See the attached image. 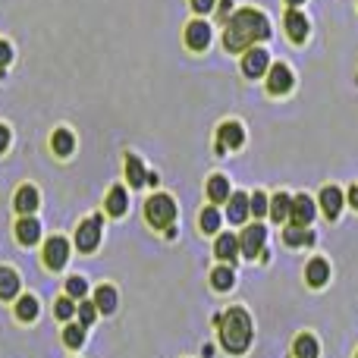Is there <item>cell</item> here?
I'll return each mask as SVG.
<instances>
[{"mask_svg":"<svg viewBox=\"0 0 358 358\" xmlns=\"http://www.w3.org/2000/svg\"><path fill=\"white\" fill-rule=\"evenodd\" d=\"M264 242H267L264 223H248L239 236V255H245V258H258V255L264 252Z\"/></svg>","mask_w":358,"mask_h":358,"instance_id":"277c9868","label":"cell"},{"mask_svg":"<svg viewBox=\"0 0 358 358\" xmlns=\"http://www.w3.org/2000/svg\"><path fill=\"white\" fill-rule=\"evenodd\" d=\"M214 3H217V0H192V10H195L198 16H204V13L214 10Z\"/></svg>","mask_w":358,"mask_h":358,"instance_id":"d590c367","label":"cell"},{"mask_svg":"<svg viewBox=\"0 0 358 358\" xmlns=\"http://www.w3.org/2000/svg\"><path fill=\"white\" fill-rule=\"evenodd\" d=\"M305 280H308V286L321 289V286L330 280V264H327L324 258H311L308 267H305Z\"/></svg>","mask_w":358,"mask_h":358,"instance_id":"9a60e30c","label":"cell"},{"mask_svg":"<svg viewBox=\"0 0 358 358\" xmlns=\"http://www.w3.org/2000/svg\"><path fill=\"white\" fill-rule=\"evenodd\" d=\"M19 296V273L10 267H0V299Z\"/></svg>","mask_w":358,"mask_h":358,"instance_id":"603a6c76","label":"cell"},{"mask_svg":"<svg viewBox=\"0 0 358 358\" xmlns=\"http://www.w3.org/2000/svg\"><path fill=\"white\" fill-rule=\"evenodd\" d=\"M355 358H358V355H355Z\"/></svg>","mask_w":358,"mask_h":358,"instance_id":"b9f144b4","label":"cell"},{"mask_svg":"<svg viewBox=\"0 0 358 358\" xmlns=\"http://www.w3.org/2000/svg\"><path fill=\"white\" fill-rule=\"evenodd\" d=\"M229 182H227V176H210L208 179V198L214 204H220V201H229Z\"/></svg>","mask_w":358,"mask_h":358,"instance_id":"44dd1931","label":"cell"},{"mask_svg":"<svg viewBox=\"0 0 358 358\" xmlns=\"http://www.w3.org/2000/svg\"><path fill=\"white\" fill-rule=\"evenodd\" d=\"M94 305H98V311H104V315H113V311H117V289H113V286H101V289L94 292Z\"/></svg>","mask_w":358,"mask_h":358,"instance_id":"d4e9b609","label":"cell"},{"mask_svg":"<svg viewBox=\"0 0 358 358\" xmlns=\"http://www.w3.org/2000/svg\"><path fill=\"white\" fill-rule=\"evenodd\" d=\"M50 148H54V155L69 157V155H73V148H76L73 132H69V129H57V132H54V138H50Z\"/></svg>","mask_w":358,"mask_h":358,"instance_id":"ffe728a7","label":"cell"},{"mask_svg":"<svg viewBox=\"0 0 358 358\" xmlns=\"http://www.w3.org/2000/svg\"><path fill=\"white\" fill-rule=\"evenodd\" d=\"M76 315H79V324H82V327H92V324H94V315H98V305H94V302H85V299H82V305L76 308Z\"/></svg>","mask_w":358,"mask_h":358,"instance_id":"1f68e13d","label":"cell"},{"mask_svg":"<svg viewBox=\"0 0 358 358\" xmlns=\"http://www.w3.org/2000/svg\"><path fill=\"white\" fill-rule=\"evenodd\" d=\"M101 242V217H88L85 223H82L79 229H76V245H79V252H94Z\"/></svg>","mask_w":358,"mask_h":358,"instance_id":"5b68a950","label":"cell"},{"mask_svg":"<svg viewBox=\"0 0 358 358\" xmlns=\"http://www.w3.org/2000/svg\"><path fill=\"white\" fill-rule=\"evenodd\" d=\"M296 358H317L321 355V346H317V340L311 334H302V336H296Z\"/></svg>","mask_w":358,"mask_h":358,"instance_id":"4316f807","label":"cell"},{"mask_svg":"<svg viewBox=\"0 0 358 358\" xmlns=\"http://www.w3.org/2000/svg\"><path fill=\"white\" fill-rule=\"evenodd\" d=\"M201 229L204 233H217V229H220V210H217L214 204L201 210Z\"/></svg>","mask_w":358,"mask_h":358,"instance_id":"4dcf8cb0","label":"cell"},{"mask_svg":"<svg viewBox=\"0 0 358 358\" xmlns=\"http://www.w3.org/2000/svg\"><path fill=\"white\" fill-rule=\"evenodd\" d=\"M245 145V129L239 123H223L217 129V155H223L227 148H242Z\"/></svg>","mask_w":358,"mask_h":358,"instance_id":"30bf717a","label":"cell"},{"mask_svg":"<svg viewBox=\"0 0 358 358\" xmlns=\"http://www.w3.org/2000/svg\"><path fill=\"white\" fill-rule=\"evenodd\" d=\"M349 204H352V208L358 210V185H352V189H349Z\"/></svg>","mask_w":358,"mask_h":358,"instance_id":"f35d334b","label":"cell"},{"mask_svg":"<svg viewBox=\"0 0 358 358\" xmlns=\"http://www.w3.org/2000/svg\"><path fill=\"white\" fill-rule=\"evenodd\" d=\"M286 31H289V38H292V44H302L305 38H308V19L302 16V13L292 6L289 13H286Z\"/></svg>","mask_w":358,"mask_h":358,"instance_id":"5bb4252c","label":"cell"},{"mask_svg":"<svg viewBox=\"0 0 358 358\" xmlns=\"http://www.w3.org/2000/svg\"><path fill=\"white\" fill-rule=\"evenodd\" d=\"M292 85H296L292 69L286 66V63H273L271 73H267V92H271V94H286Z\"/></svg>","mask_w":358,"mask_h":358,"instance_id":"52a82bcc","label":"cell"},{"mask_svg":"<svg viewBox=\"0 0 358 358\" xmlns=\"http://www.w3.org/2000/svg\"><path fill=\"white\" fill-rule=\"evenodd\" d=\"M233 283H236V273H233V267H227V264L214 267V273H210V286H214V289L227 292V289H233Z\"/></svg>","mask_w":358,"mask_h":358,"instance_id":"cb8c5ba5","label":"cell"},{"mask_svg":"<svg viewBox=\"0 0 358 358\" xmlns=\"http://www.w3.org/2000/svg\"><path fill=\"white\" fill-rule=\"evenodd\" d=\"M66 261H69V242L63 239V236L48 239V245H44V264H48L50 271H60Z\"/></svg>","mask_w":358,"mask_h":358,"instance_id":"9c48e42d","label":"cell"},{"mask_svg":"<svg viewBox=\"0 0 358 358\" xmlns=\"http://www.w3.org/2000/svg\"><path fill=\"white\" fill-rule=\"evenodd\" d=\"M16 236H19V242L22 245H35L38 239H41V223L35 220V217H22V220L16 223Z\"/></svg>","mask_w":358,"mask_h":358,"instance_id":"2e32d148","label":"cell"},{"mask_svg":"<svg viewBox=\"0 0 358 358\" xmlns=\"http://www.w3.org/2000/svg\"><path fill=\"white\" fill-rule=\"evenodd\" d=\"M289 208H292V198L286 195V192H280V195H273V201H271V220H289Z\"/></svg>","mask_w":358,"mask_h":358,"instance_id":"484cf974","label":"cell"},{"mask_svg":"<svg viewBox=\"0 0 358 358\" xmlns=\"http://www.w3.org/2000/svg\"><path fill=\"white\" fill-rule=\"evenodd\" d=\"M343 201H346L343 189H336V185H324L321 189V208H324V217H327V220H336V217H340Z\"/></svg>","mask_w":358,"mask_h":358,"instance_id":"8fae6325","label":"cell"},{"mask_svg":"<svg viewBox=\"0 0 358 358\" xmlns=\"http://www.w3.org/2000/svg\"><path fill=\"white\" fill-rule=\"evenodd\" d=\"M214 255L220 261H236V255H239V239H236L233 233H220V236H217Z\"/></svg>","mask_w":358,"mask_h":358,"instance_id":"ac0fdd59","label":"cell"},{"mask_svg":"<svg viewBox=\"0 0 358 358\" xmlns=\"http://www.w3.org/2000/svg\"><path fill=\"white\" fill-rule=\"evenodd\" d=\"M185 44H189L192 50H204L210 44V25L201 22V19L189 22V25H185Z\"/></svg>","mask_w":358,"mask_h":358,"instance_id":"7c38bea8","label":"cell"},{"mask_svg":"<svg viewBox=\"0 0 358 358\" xmlns=\"http://www.w3.org/2000/svg\"><path fill=\"white\" fill-rule=\"evenodd\" d=\"M248 208H252V214H255V217H267L271 204H267V195H264V192H255V195L248 198Z\"/></svg>","mask_w":358,"mask_h":358,"instance_id":"e575fe53","label":"cell"},{"mask_svg":"<svg viewBox=\"0 0 358 358\" xmlns=\"http://www.w3.org/2000/svg\"><path fill=\"white\" fill-rule=\"evenodd\" d=\"M267 69H271V54H267L264 48H248L245 60H242V73H245L248 79H258Z\"/></svg>","mask_w":358,"mask_h":358,"instance_id":"8992f818","label":"cell"},{"mask_svg":"<svg viewBox=\"0 0 358 358\" xmlns=\"http://www.w3.org/2000/svg\"><path fill=\"white\" fill-rule=\"evenodd\" d=\"M6 148H10V129H6V126H0V155H3Z\"/></svg>","mask_w":358,"mask_h":358,"instance_id":"74e56055","label":"cell"},{"mask_svg":"<svg viewBox=\"0 0 358 358\" xmlns=\"http://www.w3.org/2000/svg\"><path fill=\"white\" fill-rule=\"evenodd\" d=\"M66 296L69 299H85L88 296V283L82 277H69L66 280Z\"/></svg>","mask_w":358,"mask_h":358,"instance_id":"836d02e7","label":"cell"},{"mask_svg":"<svg viewBox=\"0 0 358 358\" xmlns=\"http://www.w3.org/2000/svg\"><path fill=\"white\" fill-rule=\"evenodd\" d=\"M54 315H57V321H69V317L76 315V305H73V299H69V296L57 299V305H54Z\"/></svg>","mask_w":358,"mask_h":358,"instance_id":"d6a6232c","label":"cell"},{"mask_svg":"<svg viewBox=\"0 0 358 358\" xmlns=\"http://www.w3.org/2000/svg\"><path fill=\"white\" fill-rule=\"evenodd\" d=\"M220 16H223V19L229 16V0H223V3H220Z\"/></svg>","mask_w":358,"mask_h":358,"instance_id":"ab89813d","label":"cell"},{"mask_svg":"<svg viewBox=\"0 0 358 358\" xmlns=\"http://www.w3.org/2000/svg\"><path fill=\"white\" fill-rule=\"evenodd\" d=\"M16 210L22 217H29L38 210V189L35 185H22V189L16 192Z\"/></svg>","mask_w":358,"mask_h":358,"instance_id":"e0dca14e","label":"cell"},{"mask_svg":"<svg viewBox=\"0 0 358 358\" xmlns=\"http://www.w3.org/2000/svg\"><path fill=\"white\" fill-rule=\"evenodd\" d=\"M16 317L19 321H35L38 317V299L35 296H22L16 302Z\"/></svg>","mask_w":358,"mask_h":358,"instance_id":"f1b7e54d","label":"cell"},{"mask_svg":"<svg viewBox=\"0 0 358 358\" xmlns=\"http://www.w3.org/2000/svg\"><path fill=\"white\" fill-rule=\"evenodd\" d=\"M10 60H13V48L6 41H0V66H10Z\"/></svg>","mask_w":358,"mask_h":358,"instance_id":"8d00e7d4","label":"cell"},{"mask_svg":"<svg viewBox=\"0 0 358 358\" xmlns=\"http://www.w3.org/2000/svg\"><path fill=\"white\" fill-rule=\"evenodd\" d=\"M283 242H286V245H292V248L315 245V233H308V229H302V227H286Z\"/></svg>","mask_w":358,"mask_h":358,"instance_id":"7402d4cb","label":"cell"},{"mask_svg":"<svg viewBox=\"0 0 358 358\" xmlns=\"http://www.w3.org/2000/svg\"><path fill=\"white\" fill-rule=\"evenodd\" d=\"M286 3H289V6H302L305 0H286Z\"/></svg>","mask_w":358,"mask_h":358,"instance_id":"60d3db41","label":"cell"},{"mask_svg":"<svg viewBox=\"0 0 358 358\" xmlns=\"http://www.w3.org/2000/svg\"><path fill=\"white\" fill-rule=\"evenodd\" d=\"M126 179H129V185H136V189H142L145 179H148V173H145V167H142V161H138L136 155L126 157Z\"/></svg>","mask_w":358,"mask_h":358,"instance_id":"83f0119b","label":"cell"},{"mask_svg":"<svg viewBox=\"0 0 358 358\" xmlns=\"http://www.w3.org/2000/svg\"><path fill=\"white\" fill-rule=\"evenodd\" d=\"M252 214V208H248V195L245 192H233L227 201V220L229 223H245V217Z\"/></svg>","mask_w":358,"mask_h":358,"instance_id":"4fadbf2b","label":"cell"},{"mask_svg":"<svg viewBox=\"0 0 358 358\" xmlns=\"http://www.w3.org/2000/svg\"><path fill=\"white\" fill-rule=\"evenodd\" d=\"M315 201H311V195H296L292 198V208H289V220L292 227H311V220H315Z\"/></svg>","mask_w":358,"mask_h":358,"instance_id":"ba28073f","label":"cell"},{"mask_svg":"<svg viewBox=\"0 0 358 358\" xmlns=\"http://www.w3.org/2000/svg\"><path fill=\"white\" fill-rule=\"evenodd\" d=\"M63 340H66L69 349H79L82 343H85V327H82V324H69V327L63 330Z\"/></svg>","mask_w":358,"mask_h":358,"instance_id":"f546056e","label":"cell"},{"mask_svg":"<svg viewBox=\"0 0 358 358\" xmlns=\"http://www.w3.org/2000/svg\"><path fill=\"white\" fill-rule=\"evenodd\" d=\"M145 217H148V223L155 229H170L176 220V201L170 195H164V192H157L145 204Z\"/></svg>","mask_w":358,"mask_h":358,"instance_id":"3957f363","label":"cell"},{"mask_svg":"<svg viewBox=\"0 0 358 358\" xmlns=\"http://www.w3.org/2000/svg\"><path fill=\"white\" fill-rule=\"evenodd\" d=\"M126 208H129V195H126L123 185H113L110 195H107V214L110 217H123Z\"/></svg>","mask_w":358,"mask_h":358,"instance_id":"d6986e66","label":"cell"},{"mask_svg":"<svg viewBox=\"0 0 358 358\" xmlns=\"http://www.w3.org/2000/svg\"><path fill=\"white\" fill-rule=\"evenodd\" d=\"M217 327H220V343L227 352L242 355L252 343V317L245 308H229L223 317H217Z\"/></svg>","mask_w":358,"mask_h":358,"instance_id":"7a4b0ae2","label":"cell"},{"mask_svg":"<svg viewBox=\"0 0 358 358\" xmlns=\"http://www.w3.org/2000/svg\"><path fill=\"white\" fill-rule=\"evenodd\" d=\"M271 38V22H267L264 13L258 10H239L233 19L227 22V35H223V44L227 50H248L252 44L267 41Z\"/></svg>","mask_w":358,"mask_h":358,"instance_id":"6da1fadb","label":"cell"}]
</instances>
